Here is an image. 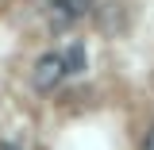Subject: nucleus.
I'll return each instance as SVG.
<instances>
[{"label":"nucleus","mask_w":154,"mask_h":150,"mask_svg":"<svg viewBox=\"0 0 154 150\" xmlns=\"http://www.w3.org/2000/svg\"><path fill=\"white\" fill-rule=\"evenodd\" d=\"M62 77H66V62H62V54H42V58L35 62L31 81H35L38 93H54L58 85H62Z\"/></svg>","instance_id":"f257e3e1"},{"label":"nucleus","mask_w":154,"mask_h":150,"mask_svg":"<svg viewBox=\"0 0 154 150\" xmlns=\"http://www.w3.org/2000/svg\"><path fill=\"white\" fill-rule=\"evenodd\" d=\"M62 62H66V73H85V62H89V54H85V46H81V42H73V46L62 54Z\"/></svg>","instance_id":"f03ea898"},{"label":"nucleus","mask_w":154,"mask_h":150,"mask_svg":"<svg viewBox=\"0 0 154 150\" xmlns=\"http://www.w3.org/2000/svg\"><path fill=\"white\" fill-rule=\"evenodd\" d=\"M58 4L66 8V16H69V19H81V16L93 12V0H58Z\"/></svg>","instance_id":"7ed1b4c3"},{"label":"nucleus","mask_w":154,"mask_h":150,"mask_svg":"<svg viewBox=\"0 0 154 150\" xmlns=\"http://www.w3.org/2000/svg\"><path fill=\"white\" fill-rule=\"evenodd\" d=\"M143 150H154V127L146 131V139H143Z\"/></svg>","instance_id":"20e7f679"},{"label":"nucleus","mask_w":154,"mask_h":150,"mask_svg":"<svg viewBox=\"0 0 154 150\" xmlns=\"http://www.w3.org/2000/svg\"><path fill=\"white\" fill-rule=\"evenodd\" d=\"M0 150H19V146H8V142H4V146H0Z\"/></svg>","instance_id":"39448f33"}]
</instances>
